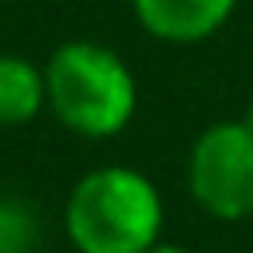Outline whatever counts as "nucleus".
Listing matches in <instances>:
<instances>
[{
  "mask_svg": "<svg viewBox=\"0 0 253 253\" xmlns=\"http://www.w3.org/2000/svg\"><path fill=\"white\" fill-rule=\"evenodd\" d=\"M47 111L79 138H115L138 111L130 63L99 40H63L47 63Z\"/></svg>",
  "mask_w": 253,
  "mask_h": 253,
  "instance_id": "1",
  "label": "nucleus"
},
{
  "mask_svg": "<svg viewBox=\"0 0 253 253\" xmlns=\"http://www.w3.org/2000/svg\"><path fill=\"white\" fill-rule=\"evenodd\" d=\"M63 233L79 253H146L162 233V194L134 166H95L63 202Z\"/></svg>",
  "mask_w": 253,
  "mask_h": 253,
  "instance_id": "2",
  "label": "nucleus"
},
{
  "mask_svg": "<svg viewBox=\"0 0 253 253\" xmlns=\"http://www.w3.org/2000/svg\"><path fill=\"white\" fill-rule=\"evenodd\" d=\"M186 186L198 210L217 221L253 217V130L237 119L206 126L190 146Z\"/></svg>",
  "mask_w": 253,
  "mask_h": 253,
  "instance_id": "3",
  "label": "nucleus"
},
{
  "mask_svg": "<svg viewBox=\"0 0 253 253\" xmlns=\"http://www.w3.org/2000/svg\"><path fill=\"white\" fill-rule=\"evenodd\" d=\"M130 12L162 43H202L229 24L237 0H130Z\"/></svg>",
  "mask_w": 253,
  "mask_h": 253,
  "instance_id": "4",
  "label": "nucleus"
},
{
  "mask_svg": "<svg viewBox=\"0 0 253 253\" xmlns=\"http://www.w3.org/2000/svg\"><path fill=\"white\" fill-rule=\"evenodd\" d=\"M47 107V75L28 55L0 51V126H24Z\"/></svg>",
  "mask_w": 253,
  "mask_h": 253,
  "instance_id": "5",
  "label": "nucleus"
},
{
  "mask_svg": "<svg viewBox=\"0 0 253 253\" xmlns=\"http://www.w3.org/2000/svg\"><path fill=\"white\" fill-rule=\"evenodd\" d=\"M40 217L20 198H0V253H36Z\"/></svg>",
  "mask_w": 253,
  "mask_h": 253,
  "instance_id": "6",
  "label": "nucleus"
},
{
  "mask_svg": "<svg viewBox=\"0 0 253 253\" xmlns=\"http://www.w3.org/2000/svg\"><path fill=\"white\" fill-rule=\"evenodd\" d=\"M146 253H190V249H182V245H170V241H158V245H150Z\"/></svg>",
  "mask_w": 253,
  "mask_h": 253,
  "instance_id": "7",
  "label": "nucleus"
},
{
  "mask_svg": "<svg viewBox=\"0 0 253 253\" xmlns=\"http://www.w3.org/2000/svg\"><path fill=\"white\" fill-rule=\"evenodd\" d=\"M241 123H245V126L253 130V103H249V111H245V119H241Z\"/></svg>",
  "mask_w": 253,
  "mask_h": 253,
  "instance_id": "8",
  "label": "nucleus"
}]
</instances>
